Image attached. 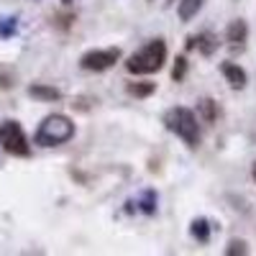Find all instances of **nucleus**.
Instances as JSON below:
<instances>
[{
  "mask_svg": "<svg viewBox=\"0 0 256 256\" xmlns=\"http://www.w3.org/2000/svg\"><path fill=\"white\" fill-rule=\"evenodd\" d=\"M220 72H223V77H226V82H228L230 90H244V88H246L248 74H246L244 67H238L236 62H223V64H220Z\"/></svg>",
  "mask_w": 256,
  "mask_h": 256,
  "instance_id": "6e6552de",
  "label": "nucleus"
},
{
  "mask_svg": "<svg viewBox=\"0 0 256 256\" xmlns=\"http://www.w3.org/2000/svg\"><path fill=\"white\" fill-rule=\"evenodd\" d=\"M218 46H220V41H218V36L212 34V31H200V34L187 38V52L198 49L202 56H212V54L218 52Z\"/></svg>",
  "mask_w": 256,
  "mask_h": 256,
  "instance_id": "423d86ee",
  "label": "nucleus"
},
{
  "mask_svg": "<svg viewBox=\"0 0 256 256\" xmlns=\"http://www.w3.org/2000/svg\"><path fill=\"white\" fill-rule=\"evenodd\" d=\"M136 208L141 212H146V216H154V212H156V192L154 190H146L144 195L136 200Z\"/></svg>",
  "mask_w": 256,
  "mask_h": 256,
  "instance_id": "4468645a",
  "label": "nucleus"
},
{
  "mask_svg": "<svg viewBox=\"0 0 256 256\" xmlns=\"http://www.w3.org/2000/svg\"><path fill=\"white\" fill-rule=\"evenodd\" d=\"M148 3H154V0H148Z\"/></svg>",
  "mask_w": 256,
  "mask_h": 256,
  "instance_id": "6ab92c4d",
  "label": "nucleus"
},
{
  "mask_svg": "<svg viewBox=\"0 0 256 256\" xmlns=\"http://www.w3.org/2000/svg\"><path fill=\"white\" fill-rule=\"evenodd\" d=\"M210 230H212V226L205 218H195L190 223V233H192V238H195L198 244H208L210 241Z\"/></svg>",
  "mask_w": 256,
  "mask_h": 256,
  "instance_id": "f8f14e48",
  "label": "nucleus"
},
{
  "mask_svg": "<svg viewBox=\"0 0 256 256\" xmlns=\"http://www.w3.org/2000/svg\"><path fill=\"white\" fill-rule=\"evenodd\" d=\"M187 77V56H177L174 67H172V80L174 82H182Z\"/></svg>",
  "mask_w": 256,
  "mask_h": 256,
  "instance_id": "f3484780",
  "label": "nucleus"
},
{
  "mask_svg": "<svg viewBox=\"0 0 256 256\" xmlns=\"http://www.w3.org/2000/svg\"><path fill=\"white\" fill-rule=\"evenodd\" d=\"M126 92L131 98H148L156 92V84L154 82H128L126 84Z\"/></svg>",
  "mask_w": 256,
  "mask_h": 256,
  "instance_id": "ddd939ff",
  "label": "nucleus"
},
{
  "mask_svg": "<svg viewBox=\"0 0 256 256\" xmlns=\"http://www.w3.org/2000/svg\"><path fill=\"white\" fill-rule=\"evenodd\" d=\"M18 34V18L16 16H3L0 18V38H10Z\"/></svg>",
  "mask_w": 256,
  "mask_h": 256,
  "instance_id": "2eb2a0df",
  "label": "nucleus"
},
{
  "mask_svg": "<svg viewBox=\"0 0 256 256\" xmlns=\"http://www.w3.org/2000/svg\"><path fill=\"white\" fill-rule=\"evenodd\" d=\"M236 254H241V256L248 254V244H246L244 238H230V241H228V246H226V256H236Z\"/></svg>",
  "mask_w": 256,
  "mask_h": 256,
  "instance_id": "dca6fc26",
  "label": "nucleus"
},
{
  "mask_svg": "<svg viewBox=\"0 0 256 256\" xmlns=\"http://www.w3.org/2000/svg\"><path fill=\"white\" fill-rule=\"evenodd\" d=\"M164 128L166 131H172L177 138H182L190 148H198L200 141H202V134H200V123H198V116L192 113L190 108H182V105H177V108H169L162 118Z\"/></svg>",
  "mask_w": 256,
  "mask_h": 256,
  "instance_id": "f257e3e1",
  "label": "nucleus"
},
{
  "mask_svg": "<svg viewBox=\"0 0 256 256\" xmlns=\"http://www.w3.org/2000/svg\"><path fill=\"white\" fill-rule=\"evenodd\" d=\"M74 138V123L72 118L62 116V113H54V116H46L44 120L38 123L36 134H34V144L41 146V148H52V146H62Z\"/></svg>",
  "mask_w": 256,
  "mask_h": 256,
  "instance_id": "7ed1b4c3",
  "label": "nucleus"
},
{
  "mask_svg": "<svg viewBox=\"0 0 256 256\" xmlns=\"http://www.w3.org/2000/svg\"><path fill=\"white\" fill-rule=\"evenodd\" d=\"M198 118L202 123H216L218 120V102L212 98H202L198 100Z\"/></svg>",
  "mask_w": 256,
  "mask_h": 256,
  "instance_id": "9d476101",
  "label": "nucleus"
},
{
  "mask_svg": "<svg viewBox=\"0 0 256 256\" xmlns=\"http://www.w3.org/2000/svg\"><path fill=\"white\" fill-rule=\"evenodd\" d=\"M28 95L38 102H56L62 100V92L56 88H52V84H44V82H34L28 84Z\"/></svg>",
  "mask_w": 256,
  "mask_h": 256,
  "instance_id": "1a4fd4ad",
  "label": "nucleus"
},
{
  "mask_svg": "<svg viewBox=\"0 0 256 256\" xmlns=\"http://www.w3.org/2000/svg\"><path fill=\"white\" fill-rule=\"evenodd\" d=\"M120 49L118 46H108V49H90L80 56V67L84 72H108L110 67L120 62Z\"/></svg>",
  "mask_w": 256,
  "mask_h": 256,
  "instance_id": "39448f33",
  "label": "nucleus"
},
{
  "mask_svg": "<svg viewBox=\"0 0 256 256\" xmlns=\"http://www.w3.org/2000/svg\"><path fill=\"white\" fill-rule=\"evenodd\" d=\"M0 146L10 156H31V144L26 138V131L18 120H3L0 123Z\"/></svg>",
  "mask_w": 256,
  "mask_h": 256,
  "instance_id": "20e7f679",
  "label": "nucleus"
},
{
  "mask_svg": "<svg viewBox=\"0 0 256 256\" xmlns=\"http://www.w3.org/2000/svg\"><path fill=\"white\" fill-rule=\"evenodd\" d=\"M226 41H228V46H230L233 52L246 46V41H248V26H246L244 18H236V20H230V24H228V28H226Z\"/></svg>",
  "mask_w": 256,
  "mask_h": 256,
  "instance_id": "0eeeda50",
  "label": "nucleus"
},
{
  "mask_svg": "<svg viewBox=\"0 0 256 256\" xmlns=\"http://www.w3.org/2000/svg\"><path fill=\"white\" fill-rule=\"evenodd\" d=\"M202 6H205V0H180V6H177L180 20L182 24H190V20L202 10Z\"/></svg>",
  "mask_w": 256,
  "mask_h": 256,
  "instance_id": "9b49d317",
  "label": "nucleus"
},
{
  "mask_svg": "<svg viewBox=\"0 0 256 256\" xmlns=\"http://www.w3.org/2000/svg\"><path fill=\"white\" fill-rule=\"evenodd\" d=\"M251 177H254V182H256V162L251 164Z\"/></svg>",
  "mask_w": 256,
  "mask_h": 256,
  "instance_id": "a211bd4d",
  "label": "nucleus"
},
{
  "mask_svg": "<svg viewBox=\"0 0 256 256\" xmlns=\"http://www.w3.org/2000/svg\"><path fill=\"white\" fill-rule=\"evenodd\" d=\"M166 62V41L164 38H152L146 46L134 52L126 59V72L128 74H154L164 67Z\"/></svg>",
  "mask_w": 256,
  "mask_h": 256,
  "instance_id": "f03ea898",
  "label": "nucleus"
}]
</instances>
